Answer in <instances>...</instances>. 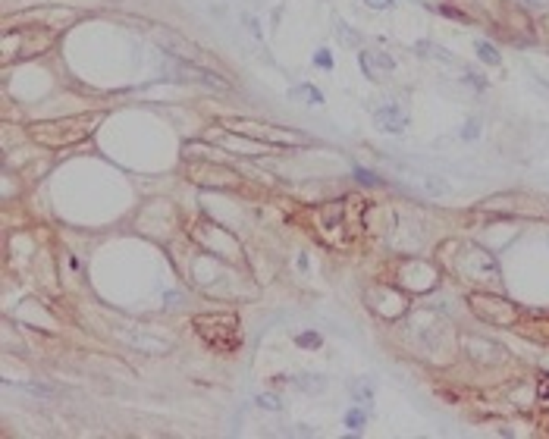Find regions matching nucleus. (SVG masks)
I'll return each instance as SVG.
<instances>
[{
  "instance_id": "nucleus-14",
  "label": "nucleus",
  "mask_w": 549,
  "mask_h": 439,
  "mask_svg": "<svg viewBox=\"0 0 549 439\" xmlns=\"http://www.w3.org/2000/svg\"><path fill=\"white\" fill-rule=\"evenodd\" d=\"M295 101H302V104H311V107H317V104H324V95H320L314 85H295V88L289 91Z\"/></svg>"
},
{
  "instance_id": "nucleus-16",
  "label": "nucleus",
  "mask_w": 549,
  "mask_h": 439,
  "mask_svg": "<svg viewBox=\"0 0 549 439\" xmlns=\"http://www.w3.org/2000/svg\"><path fill=\"white\" fill-rule=\"evenodd\" d=\"M292 386H298V389H308V392H320V389L327 386V380L324 377H311V373H302V377H292Z\"/></svg>"
},
{
  "instance_id": "nucleus-18",
  "label": "nucleus",
  "mask_w": 549,
  "mask_h": 439,
  "mask_svg": "<svg viewBox=\"0 0 549 439\" xmlns=\"http://www.w3.org/2000/svg\"><path fill=\"white\" fill-rule=\"evenodd\" d=\"M19 389L23 392H32V395H41V399H47V395H57L60 389L51 386V383H19Z\"/></svg>"
},
{
  "instance_id": "nucleus-13",
  "label": "nucleus",
  "mask_w": 549,
  "mask_h": 439,
  "mask_svg": "<svg viewBox=\"0 0 549 439\" xmlns=\"http://www.w3.org/2000/svg\"><path fill=\"white\" fill-rule=\"evenodd\" d=\"M474 53L487 63V66H502V53H499L490 41H483V38H474Z\"/></svg>"
},
{
  "instance_id": "nucleus-30",
  "label": "nucleus",
  "mask_w": 549,
  "mask_h": 439,
  "mask_svg": "<svg viewBox=\"0 0 549 439\" xmlns=\"http://www.w3.org/2000/svg\"><path fill=\"white\" fill-rule=\"evenodd\" d=\"M543 29H546V32H549V16H546V19H543Z\"/></svg>"
},
{
  "instance_id": "nucleus-29",
  "label": "nucleus",
  "mask_w": 549,
  "mask_h": 439,
  "mask_svg": "<svg viewBox=\"0 0 549 439\" xmlns=\"http://www.w3.org/2000/svg\"><path fill=\"white\" fill-rule=\"evenodd\" d=\"M521 7H527V10H540V7H546L549 0H518Z\"/></svg>"
},
{
  "instance_id": "nucleus-21",
  "label": "nucleus",
  "mask_w": 549,
  "mask_h": 439,
  "mask_svg": "<svg viewBox=\"0 0 549 439\" xmlns=\"http://www.w3.org/2000/svg\"><path fill=\"white\" fill-rule=\"evenodd\" d=\"M364 421H367V411H361V408H352L349 414H345V427H352V430H361Z\"/></svg>"
},
{
  "instance_id": "nucleus-26",
  "label": "nucleus",
  "mask_w": 549,
  "mask_h": 439,
  "mask_svg": "<svg viewBox=\"0 0 549 439\" xmlns=\"http://www.w3.org/2000/svg\"><path fill=\"white\" fill-rule=\"evenodd\" d=\"M371 10H395V0H364Z\"/></svg>"
},
{
  "instance_id": "nucleus-24",
  "label": "nucleus",
  "mask_w": 549,
  "mask_h": 439,
  "mask_svg": "<svg viewBox=\"0 0 549 439\" xmlns=\"http://www.w3.org/2000/svg\"><path fill=\"white\" fill-rule=\"evenodd\" d=\"M477 135H480V119H467L465 129H461V138L471 142V138H477Z\"/></svg>"
},
{
  "instance_id": "nucleus-5",
  "label": "nucleus",
  "mask_w": 549,
  "mask_h": 439,
  "mask_svg": "<svg viewBox=\"0 0 549 439\" xmlns=\"http://www.w3.org/2000/svg\"><path fill=\"white\" fill-rule=\"evenodd\" d=\"M467 308L474 314L477 321L493 323V327H515L521 321V308L515 301H509L505 295H496V292H471L467 295Z\"/></svg>"
},
{
  "instance_id": "nucleus-25",
  "label": "nucleus",
  "mask_w": 549,
  "mask_h": 439,
  "mask_svg": "<svg viewBox=\"0 0 549 439\" xmlns=\"http://www.w3.org/2000/svg\"><path fill=\"white\" fill-rule=\"evenodd\" d=\"M314 63H317V66H324V69H333V57H330V51H324V47L314 53Z\"/></svg>"
},
{
  "instance_id": "nucleus-23",
  "label": "nucleus",
  "mask_w": 549,
  "mask_h": 439,
  "mask_svg": "<svg viewBox=\"0 0 549 439\" xmlns=\"http://www.w3.org/2000/svg\"><path fill=\"white\" fill-rule=\"evenodd\" d=\"M537 402H540L543 408H549V373L540 377V383H537Z\"/></svg>"
},
{
  "instance_id": "nucleus-3",
  "label": "nucleus",
  "mask_w": 549,
  "mask_h": 439,
  "mask_svg": "<svg viewBox=\"0 0 549 439\" xmlns=\"http://www.w3.org/2000/svg\"><path fill=\"white\" fill-rule=\"evenodd\" d=\"M195 333H198V339L208 349L214 351H223V355H230V351L239 349V342H242V329H239V317L232 311H217V314H198L192 321Z\"/></svg>"
},
{
  "instance_id": "nucleus-12",
  "label": "nucleus",
  "mask_w": 549,
  "mask_h": 439,
  "mask_svg": "<svg viewBox=\"0 0 549 439\" xmlns=\"http://www.w3.org/2000/svg\"><path fill=\"white\" fill-rule=\"evenodd\" d=\"M126 342L132 345V349L151 351V355H167V351H170V342H164V339H154V336H126Z\"/></svg>"
},
{
  "instance_id": "nucleus-8",
  "label": "nucleus",
  "mask_w": 549,
  "mask_h": 439,
  "mask_svg": "<svg viewBox=\"0 0 549 439\" xmlns=\"http://www.w3.org/2000/svg\"><path fill=\"white\" fill-rule=\"evenodd\" d=\"M374 126L386 135H402L405 126H408V113L402 110L399 104H380L374 110Z\"/></svg>"
},
{
  "instance_id": "nucleus-28",
  "label": "nucleus",
  "mask_w": 549,
  "mask_h": 439,
  "mask_svg": "<svg viewBox=\"0 0 549 439\" xmlns=\"http://www.w3.org/2000/svg\"><path fill=\"white\" fill-rule=\"evenodd\" d=\"M320 342V339H317V336H314V333H304V336H298V345H304V349H314V345H317Z\"/></svg>"
},
{
  "instance_id": "nucleus-15",
  "label": "nucleus",
  "mask_w": 549,
  "mask_h": 439,
  "mask_svg": "<svg viewBox=\"0 0 549 439\" xmlns=\"http://www.w3.org/2000/svg\"><path fill=\"white\" fill-rule=\"evenodd\" d=\"M421 188L427 195H433V198H439V195H449V182L439 176H433V173H424L421 176Z\"/></svg>"
},
{
  "instance_id": "nucleus-4",
  "label": "nucleus",
  "mask_w": 549,
  "mask_h": 439,
  "mask_svg": "<svg viewBox=\"0 0 549 439\" xmlns=\"http://www.w3.org/2000/svg\"><path fill=\"white\" fill-rule=\"evenodd\" d=\"M226 132L239 135V138H248L252 145H264V148H292V145H302L304 135H295L282 126H270V123H260V119H239L230 116L220 123Z\"/></svg>"
},
{
  "instance_id": "nucleus-9",
  "label": "nucleus",
  "mask_w": 549,
  "mask_h": 439,
  "mask_svg": "<svg viewBox=\"0 0 549 439\" xmlns=\"http://www.w3.org/2000/svg\"><path fill=\"white\" fill-rule=\"evenodd\" d=\"M176 69H179V75H182L186 82L208 85V88H214V91H230V82H226L223 75L210 73V69H201V66H195V63H188V60H179V57H176Z\"/></svg>"
},
{
  "instance_id": "nucleus-22",
  "label": "nucleus",
  "mask_w": 549,
  "mask_h": 439,
  "mask_svg": "<svg viewBox=\"0 0 549 439\" xmlns=\"http://www.w3.org/2000/svg\"><path fill=\"white\" fill-rule=\"evenodd\" d=\"M355 176H358V182H364V186H383V179H380L377 173L364 170V166H355Z\"/></svg>"
},
{
  "instance_id": "nucleus-27",
  "label": "nucleus",
  "mask_w": 549,
  "mask_h": 439,
  "mask_svg": "<svg viewBox=\"0 0 549 439\" xmlns=\"http://www.w3.org/2000/svg\"><path fill=\"white\" fill-rule=\"evenodd\" d=\"M242 23H245V29H248V32H252V35H254V38H260V29H258V19H254V16L242 13Z\"/></svg>"
},
{
  "instance_id": "nucleus-10",
  "label": "nucleus",
  "mask_w": 549,
  "mask_h": 439,
  "mask_svg": "<svg viewBox=\"0 0 549 439\" xmlns=\"http://www.w3.org/2000/svg\"><path fill=\"white\" fill-rule=\"evenodd\" d=\"M361 69H364V79H371V82H380V79H386V75H393L395 63L389 57H386L383 51H361Z\"/></svg>"
},
{
  "instance_id": "nucleus-1",
  "label": "nucleus",
  "mask_w": 549,
  "mask_h": 439,
  "mask_svg": "<svg viewBox=\"0 0 549 439\" xmlns=\"http://www.w3.org/2000/svg\"><path fill=\"white\" fill-rule=\"evenodd\" d=\"M439 258H443V261L459 273V279H465V283H474V286H480V289H493V286L499 283V261L480 245H471V242H446V245L439 248Z\"/></svg>"
},
{
  "instance_id": "nucleus-6",
  "label": "nucleus",
  "mask_w": 549,
  "mask_h": 439,
  "mask_svg": "<svg viewBox=\"0 0 549 439\" xmlns=\"http://www.w3.org/2000/svg\"><path fill=\"white\" fill-rule=\"evenodd\" d=\"M459 345H461L467 361H474V364H480V367H499L505 361V345L493 342V339H487V336L461 333Z\"/></svg>"
},
{
  "instance_id": "nucleus-2",
  "label": "nucleus",
  "mask_w": 549,
  "mask_h": 439,
  "mask_svg": "<svg viewBox=\"0 0 549 439\" xmlns=\"http://www.w3.org/2000/svg\"><path fill=\"white\" fill-rule=\"evenodd\" d=\"M104 123V113H75V116H60V119H45V123H32L29 138L41 148H73V145L91 138L97 126Z\"/></svg>"
},
{
  "instance_id": "nucleus-19",
  "label": "nucleus",
  "mask_w": 549,
  "mask_h": 439,
  "mask_svg": "<svg viewBox=\"0 0 549 439\" xmlns=\"http://www.w3.org/2000/svg\"><path fill=\"white\" fill-rule=\"evenodd\" d=\"M254 402H258V408H264V411H282V402L276 399V395H270V392H260Z\"/></svg>"
},
{
  "instance_id": "nucleus-7",
  "label": "nucleus",
  "mask_w": 549,
  "mask_h": 439,
  "mask_svg": "<svg viewBox=\"0 0 549 439\" xmlns=\"http://www.w3.org/2000/svg\"><path fill=\"white\" fill-rule=\"evenodd\" d=\"M188 173H192V179L204 188H239L242 186V176H239L236 170H230V166H223V164H214V160H201V164L192 166Z\"/></svg>"
},
{
  "instance_id": "nucleus-17",
  "label": "nucleus",
  "mask_w": 549,
  "mask_h": 439,
  "mask_svg": "<svg viewBox=\"0 0 549 439\" xmlns=\"http://www.w3.org/2000/svg\"><path fill=\"white\" fill-rule=\"evenodd\" d=\"M352 395H355V402L371 405L374 402V383L371 380H358L355 386H352Z\"/></svg>"
},
{
  "instance_id": "nucleus-11",
  "label": "nucleus",
  "mask_w": 549,
  "mask_h": 439,
  "mask_svg": "<svg viewBox=\"0 0 549 439\" xmlns=\"http://www.w3.org/2000/svg\"><path fill=\"white\" fill-rule=\"evenodd\" d=\"M415 53L417 57H427V60H437V63H459V60L452 57L449 51H443L439 45H433V41H415Z\"/></svg>"
},
{
  "instance_id": "nucleus-20",
  "label": "nucleus",
  "mask_w": 549,
  "mask_h": 439,
  "mask_svg": "<svg viewBox=\"0 0 549 439\" xmlns=\"http://www.w3.org/2000/svg\"><path fill=\"white\" fill-rule=\"evenodd\" d=\"M336 32H339L342 41H349V45H361V35H358L355 29H349V25L342 23V19H336Z\"/></svg>"
}]
</instances>
